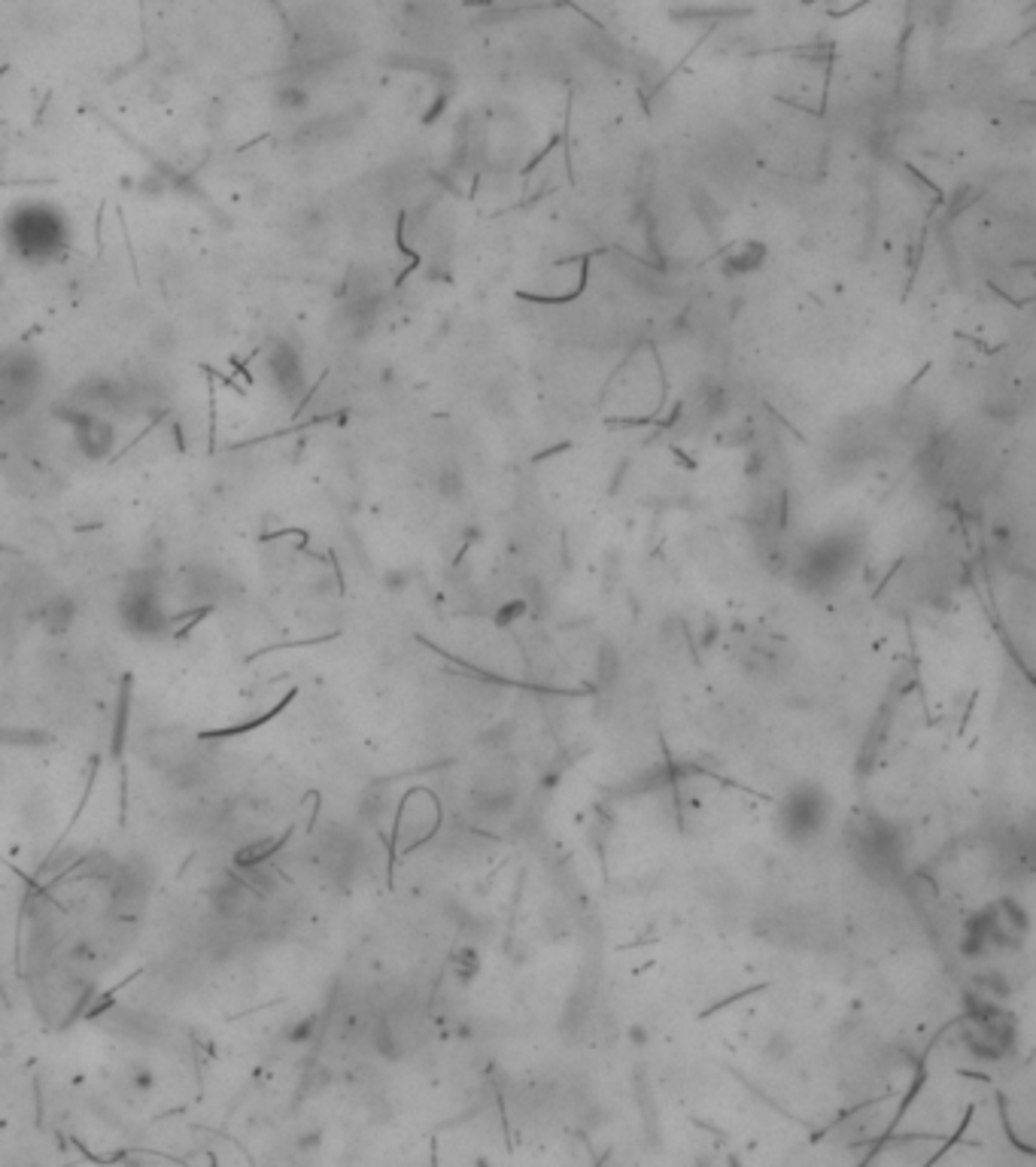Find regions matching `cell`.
Masks as SVG:
<instances>
[{"label":"cell","mask_w":1036,"mask_h":1167,"mask_svg":"<svg viewBox=\"0 0 1036 1167\" xmlns=\"http://www.w3.org/2000/svg\"><path fill=\"white\" fill-rule=\"evenodd\" d=\"M10 247L31 261L52 258L68 241V223L56 207L49 204H22L10 214L7 223Z\"/></svg>","instance_id":"1"},{"label":"cell","mask_w":1036,"mask_h":1167,"mask_svg":"<svg viewBox=\"0 0 1036 1167\" xmlns=\"http://www.w3.org/2000/svg\"><path fill=\"white\" fill-rule=\"evenodd\" d=\"M267 378L274 381L277 393L286 399H298L304 390V368L298 353L289 344H277L267 353Z\"/></svg>","instance_id":"2"}]
</instances>
